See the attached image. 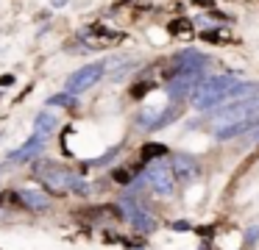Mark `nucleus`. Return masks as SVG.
<instances>
[{
	"mask_svg": "<svg viewBox=\"0 0 259 250\" xmlns=\"http://www.w3.org/2000/svg\"><path fill=\"white\" fill-rule=\"evenodd\" d=\"M42 142H45V136L34 131V136H31L28 142H25L23 147H20V150H12V153H9V159H12V161H25V159H31L34 153H39Z\"/></svg>",
	"mask_w": 259,
	"mask_h": 250,
	"instance_id": "nucleus-8",
	"label": "nucleus"
},
{
	"mask_svg": "<svg viewBox=\"0 0 259 250\" xmlns=\"http://www.w3.org/2000/svg\"><path fill=\"white\" fill-rule=\"evenodd\" d=\"M12 83H14V75H3V78H0V86H12Z\"/></svg>",
	"mask_w": 259,
	"mask_h": 250,
	"instance_id": "nucleus-15",
	"label": "nucleus"
},
{
	"mask_svg": "<svg viewBox=\"0 0 259 250\" xmlns=\"http://www.w3.org/2000/svg\"><path fill=\"white\" fill-rule=\"evenodd\" d=\"M120 209H123L125 222H128V225H134L140 233H153V231H156V220H153V217L148 214V211L142 209L134 197H123Z\"/></svg>",
	"mask_w": 259,
	"mask_h": 250,
	"instance_id": "nucleus-5",
	"label": "nucleus"
},
{
	"mask_svg": "<svg viewBox=\"0 0 259 250\" xmlns=\"http://www.w3.org/2000/svg\"><path fill=\"white\" fill-rule=\"evenodd\" d=\"M34 175L51 189L53 194H62V192H75V194H87V183L81 181V175L70 167L62 164H53V161H39L34 170Z\"/></svg>",
	"mask_w": 259,
	"mask_h": 250,
	"instance_id": "nucleus-1",
	"label": "nucleus"
},
{
	"mask_svg": "<svg viewBox=\"0 0 259 250\" xmlns=\"http://www.w3.org/2000/svg\"><path fill=\"white\" fill-rule=\"evenodd\" d=\"M201 86V75L198 72H190V75H176L173 81H170V97H184V94H190L192 97V92Z\"/></svg>",
	"mask_w": 259,
	"mask_h": 250,
	"instance_id": "nucleus-7",
	"label": "nucleus"
},
{
	"mask_svg": "<svg viewBox=\"0 0 259 250\" xmlns=\"http://www.w3.org/2000/svg\"><path fill=\"white\" fill-rule=\"evenodd\" d=\"M173 167L170 164H164V161H156V164H148V172H145V178H148V183H151L153 189H156L162 197H170V194L176 192V181H173Z\"/></svg>",
	"mask_w": 259,
	"mask_h": 250,
	"instance_id": "nucleus-6",
	"label": "nucleus"
},
{
	"mask_svg": "<svg viewBox=\"0 0 259 250\" xmlns=\"http://www.w3.org/2000/svg\"><path fill=\"white\" fill-rule=\"evenodd\" d=\"M192 6H214V0H192Z\"/></svg>",
	"mask_w": 259,
	"mask_h": 250,
	"instance_id": "nucleus-16",
	"label": "nucleus"
},
{
	"mask_svg": "<svg viewBox=\"0 0 259 250\" xmlns=\"http://www.w3.org/2000/svg\"><path fill=\"white\" fill-rule=\"evenodd\" d=\"M240 78H231V75H214V78H206L201 81V86L192 92V106L201 111L212 109V106H220V103H229L231 92L237 89Z\"/></svg>",
	"mask_w": 259,
	"mask_h": 250,
	"instance_id": "nucleus-2",
	"label": "nucleus"
},
{
	"mask_svg": "<svg viewBox=\"0 0 259 250\" xmlns=\"http://www.w3.org/2000/svg\"><path fill=\"white\" fill-rule=\"evenodd\" d=\"M167 31H170V36L187 39V36H192V20H187V17H176V20L167 25Z\"/></svg>",
	"mask_w": 259,
	"mask_h": 250,
	"instance_id": "nucleus-11",
	"label": "nucleus"
},
{
	"mask_svg": "<svg viewBox=\"0 0 259 250\" xmlns=\"http://www.w3.org/2000/svg\"><path fill=\"white\" fill-rule=\"evenodd\" d=\"M212 122L218 125V131L242 125V122H259V100H242V103L226 106L223 111H218V114H214Z\"/></svg>",
	"mask_w": 259,
	"mask_h": 250,
	"instance_id": "nucleus-3",
	"label": "nucleus"
},
{
	"mask_svg": "<svg viewBox=\"0 0 259 250\" xmlns=\"http://www.w3.org/2000/svg\"><path fill=\"white\" fill-rule=\"evenodd\" d=\"M173 172H179L181 178H198L201 172H198V161H192L190 156H184V153H176L173 156Z\"/></svg>",
	"mask_w": 259,
	"mask_h": 250,
	"instance_id": "nucleus-9",
	"label": "nucleus"
},
{
	"mask_svg": "<svg viewBox=\"0 0 259 250\" xmlns=\"http://www.w3.org/2000/svg\"><path fill=\"white\" fill-rule=\"evenodd\" d=\"M64 3H67V0H53V6H64Z\"/></svg>",
	"mask_w": 259,
	"mask_h": 250,
	"instance_id": "nucleus-17",
	"label": "nucleus"
},
{
	"mask_svg": "<svg viewBox=\"0 0 259 250\" xmlns=\"http://www.w3.org/2000/svg\"><path fill=\"white\" fill-rule=\"evenodd\" d=\"M162 156H167V147L159 142H148L145 147H142V159L151 161V159H162Z\"/></svg>",
	"mask_w": 259,
	"mask_h": 250,
	"instance_id": "nucleus-13",
	"label": "nucleus"
},
{
	"mask_svg": "<svg viewBox=\"0 0 259 250\" xmlns=\"http://www.w3.org/2000/svg\"><path fill=\"white\" fill-rule=\"evenodd\" d=\"M20 200H23L28 209H34V211H45L48 206H51V200L45 197L42 192H31V189H20Z\"/></svg>",
	"mask_w": 259,
	"mask_h": 250,
	"instance_id": "nucleus-10",
	"label": "nucleus"
},
{
	"mask_svg": "<svg viewBox=\"0 0 259 250\" xmlns=\"http://www.w3.org/2000/svg\"><path fill=\"white\" fill-rule=\"evenodd\" d=\"M103 61H95V64H84L81 70H75L73 75L67 78V83H64V92L67 94H81V92H87L90 86H95L98 81H101V75H103Z\"/></svg>",
	"mask_w": 259,
	"mask_h": 250,
	"instance_id": "nucleus-4",
	"label": "nucleus"
},
{
	"mask_svg": "<svg viewBox=\"0 0 259 250\" xmlns=\"http://www.w3.org/2000/svg\"><path fill=\"white\" fill-rule=\"evenodd\" d=\"M56 128V120H53L48 111H42V114H36V133H42V136H48V133Z\"/></svg>",
	"mask_w": 259,
	"mask_h": 250,
	"instance_id": "nucleus-12",
	"label": "nucleus"
},
{
	"mask_svg": "<svg viewBox=\"0 0 259 250\" xmlns=\"http://www.w3.org/2000/svg\"><path fill=\"white\" fill-rule=\"evenodd\" d=\"M112 175H114V181H117V183H128L131 178H134V172H131V170H114Z\"/></svg>",
	"mask_w": 259,
	"mask_h": 250,
	"instance_id": "nucleus-14",
	"label": "nucleus"
}]
</instances>
